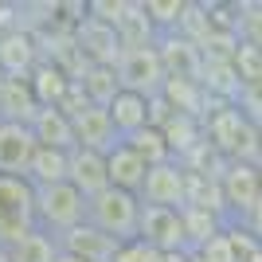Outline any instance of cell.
Masks as SVG:
<instances>
[{"label":"cell","instance_id":"obj_7","mask_svg":"<svg viewBox=\"0 0 262 262\" xmlns=\"http://www.w3.org/2000/svg\"><path fill=\"white\" fill-rule=\"evenodd\" d=\"M137 196H141L145 208H176L180 211L184 200H188V172L176 161L157 164V168L145 172V184H141Z\"/></svg>","mask_w":262,"mask_h":262},{"label":"cell","instance_id":"obj_16","mask_svg":"<svg viewBox=\"0 0 262 262\" xmlns=\"http://www.w3.org/2000/svg\"><path fill=\"white\" fill-rule=\"evenodd\" d=\"M28 86H32L39 106H63L67 90H71V71L63 63H55V59H39L35 71L28 75Z\"/></svg>","mask_w":262,"mask_h":262},{"label":"cell","instance_id":"obj_28","mask_svg":"<svg viewBox=\"0 0 262 262\" xmlns=\"http://www.w3.org/2000/svg\"><path fill=\"white\" fill-rule=\"evenodd\" d=\"M55 262H82V258H75V254H67V251H59V254H55Z\"/></svg>","mask_w":262,"mask_h":262},{"label":"cell","instance_id":"obj_21","mask_svg":"<svg viewBox=\"0 0 262 262\" xmlns=\"http://www.w3.org/2000/svg\"><path fill=\"white\" fill-rule=\"evenodd\" d=\"M39 110L28 78H4L0 86V121H32V114Z\"/></svg>","mask_w":262,"mask_h":262},{"label":"cell","instance_id":"obj_27","mask_svg":"<svg viewBox=\"0 0 262 262\" xmlns=\"http://www.w3.org/2000/svg\"><path fill=\"white\" fill-rule=\"evenodd\" d=\"M239 227H243V231H247V235H251V239L262 247V196H258V204H254V208L247 211V219H243Z\"/></svg>","mask_w":262,"mask_h":262},{"label":"cell","instance_id":"obj_26","mask_svg":"<svg viewBox=\"0 0 262 262\" xmlns=\"http://www.w3.org/2000/svg\"><path fill=\"white\" fill-rule=\"evenodd\" d=\"M114 262H164V254L153 251V247H145L141 239H133V243H121L118 247Z\"/></svg>","mask_w":262,"mask_h":262},{"label":"cell","instance_id":"obj_13","mask_svg":"<svg viewBox=\"0 0 262 262\" xmlns=\"http://www.w3.org/2000/svg\"><path fill=\"white\" fill-rule=\"evenodd\" d=\"M67 184L78 188L86 200L98 196L102 188H110L106 153H94V149H71V161H67Z\"/></svg>","mask_w":262,"mask_h":262},{"label":"cell","instance_id":"obj_10","mask_svg":"<svg viewBox=\"0 0 262 262\" xmlns=\"http://www.w3.org/2000/svg\"><path fill=\"white\" fill-rule=\"evenodd\" d=\"M78 55H82V63H98V67H118L121 59V35L118 28H110V24L94 20V16H86L82 20V28H78Z\"/></svg>","mask_w":262,"mask_h":262},{"label":"cell","instance_id":"obj_24","mask_svg":"<svg viewBox=\"0 0 262 262\" xmlns=\"http://www.w3.org/2000/svg\"><path fill=\"white\" fill-rule=\"evenodd\" d=\"M235 24H239V43H251L262 51V4H239Z\"/></svg>","mask_w":262,"mask_h":262},{"label":"cell","instance_id":"obj_8","mask_svg":"<svg viewBox=\"0 0 262 262\" xmlns=\"http://www.w3.org/2000/svg\"><path fill=\"white\" fill-rule=\"evenodd\" d=\"M137 239L161 254H176V251H184V219H180L176 208H145L141 204Z\"/></svg>","mask_w":262,"mask_h":262},{"label":"cell","instance_id":"obj_20","mask_svg":"<svg viewBox=\"0 0 262 262\" xmlns=\"http://www.w3.org/2000/svg\"><path fill=\"white\" fill-rule=\"evenodd\" d=\"M67 161H71V153L39 145V149H35V157H32V164H28V172H24V180H28L35 192H39V188L67 184Z\"/></svg>","mask_w":262,"mask_h":262},{"label":"cell","instance_id":"obj_11","mask_svg":"<svg viewBox=\"0 0 262 262\" xmlns=\"http://www.w3.org/2000/svg\"><path fill=\"white\" fill-rule=\"evenodd\" d=\"M67 118H71V129H75V149L110 153V149L118 145V133H114V125H110L102 106H82V110H75V114H67Z\"/></svg>","mask_w":262,"mask_h":262},{"label":"cell","instance_id":"obj_22","mask_svg":"<svg viewBox=\"0 0 262 262\" xmlns=\"http://www.w3.org/2000/svg\"><path fill=\"white\" fill-rule=\"evenodd\" d=\"M121 141L129 145V149L141 157L149 168H157V164H168V161H172V153H168V141H164V133L157 129V125H145V129L129 133V137H121Z\"/></svg>","mask_w":262,"mask_h":262},{"label":"cell","instance_id":"obj_2","mask_svg":"<svg viewBox=\"0 0 262 262\" xmlns=\"http://www.w3.org/2000/svg\"><path fill=\"white\" fill-rule=\"evenodd\" d=\"M86 223L114 243H133L141 227V196L121 188H102L98 196L86 200Z\"/></svg>","mask_w":262,"mask_h":262},{"label":"cell","instance_id":"obj_9","mask_svg":"<svg viewBox=\"0 0 262 262\" xmlns=\"http://www.w3.org/2000/svg\"><path fill=\"white\" fill-rule=\"evenodd\" d=\"M35 149L39 141L28 121H0V176H24Z\"/></svg>","mask_w":262,"mask_h":262},{"label":"cell","instance_id":"obj_19","mask_svg":"<svg viewBox=\"0 0 262 262\" xmlns=\"http://www.w3.org/2000/svg\"><path fill=\"white\" fill-rule=\"evenodd\" d=\"M71 78H75V86L82 90V98H86L90 106H102V110H106L110 98L121 90L118 71H114V67H98V63H82Z\"/></svg>","mask_w":262,"mask_h":262},{"label":"cell","instance_id":"obj_4","mask_svg":"<svg viewBox=\"0 0 262 262\" xmlns=\"http://www.w3.org/2000/svg\"><path fill=\"white\" fill-rule=\"evenodd\" d=\"M35 231V188L24 176H0V251Z\"/></svg>","mask_w":262,"mask_h":262},{"label":"cell","instance_id":"obj_3","mask_svg":"<svg viewBox=\"0 0 262 262\" xmlns=\"http://www.w3.org/2000/svg\"><path fill=\"white\" fill-rule=\"evenodd\" d=\"M86 223V196L71 184H55L35 192V227L47 231L55 243Z\"/></svg>","mask_w":262,"mask_h":262},{"label":"cell","instance_id":"obj_12","mask_svg":"<svg viewBox=\"0 0 262 262\" xmlns=\"http://www.w3.org/2000/svg\"><path fill=\"white\" fill-rule=\"evenodd\" d=\"M106 118H110V125H114V133H118V141H121V137L145 129V125H153V98L133 94V90H118L106 106Z\"/></svg>","mask_w":262,"mask_h":262},{"label":"cell","instance_id":"obj_30","mask_svg":"<svg viewBox=\"0 0 262 262\" xmlns=\"http://www.w3.org/2000/svg\"><path fill=\"white\" fill-rule=\"evenodd\" d=\"M258 180H262V157H258Z\"/></svg>","mask_w":262,"mask_h":262},{"label":"cell","instance_id":"obj_18","mask_svg":"<svg viewBox=\"0 0 262 262\" xmlns=\"http://www.w3.org/2000/svg\"><path fill=\"white\" fill-rule=\"evenodd\" d=\"M32 133L35 141L47 145V149H63V153H71L75 149V129H71V118H67L59 106H39L32 114Z\"/></svg>","mask_w":262,"mask_h":262},{"label":"cell","instance_id":"obj_29","mask_svg":"<svg viewBox=\"0 0 262 262\" xmlns=\"http://www.w3.org/2000/svg\"><path fill=\"white\" fill-rule=\"evenodd\" d=\"M0 262H12V258H8V251H0Z\"/></svg>","mask_w":262,"mask_h":262},{"label":"cell","instance_id":"obj_31","mask_svg":"<svg viewBox=\"0 0 262 262\" xmlns=\"http://www.w3.org/2000/svg\"><path fill=\"white\" fill-rule=\"evenodd\" d=\"M258 145H262V125H258Z\"/></svg>","mask_w":262,"mask_h":262},{"label":"cell","instance_id":"obj_6","mask_svg":"<svg viewBox=\"0 0 262 262\" xmlns=\"http://www.w3.org/2000/svg\"><path fill=\"white\" fill-rule=\"evenodd\" d=\"M114 71H118L121 90H133V94H145V98L161 94V86H164V67H161V55H157V43L125 47Z\"/></svg>","mask_w":262,"mask_h":262},{"label":"cell","instance_id":"obj_32","mask_svg":"<svg viewBox=\"0 0 262 262\" xmlns=\"http://www.w3.org/2000/svg\"><path fill=\"white\" fill-rule=\"evenodd\" d=\"M0 86H4V71H0Z\"/></svg>","mask_w":262,"mask_h":262},{"label":"cell","instance_id":"obj_17","mask_svg":"<svg viewBox=\"0 0 262 262\" xmlns=\"http://www.w3.org/2000/svg\"><path fill=\"white\" fill-rule=\"evenodd\" d=\"M118 247H121V243L106 239V235H102V231H94L90 223H82V227H75L71 235H63V239H59V251L75 254V258H82V262H114Z\"/></svg>","mask_w":262,"mask_h":262},{"label":"cell","instance_id":"obj_5","mask_svg":"<svg viewBox=\"0 0 262 262\" xmlns=\"http://www.w3.org/2000/svg\"><path fill=\"white\" fill-rule=\"evenodd\" d=\"M219 196H223V219L235 223V219H247V211L258 204L262 196V180H258V164L247 161H223L219 168Z\"/></svg>","mask_w":262,"mask_h":262},{"label":"cell","instance_id":"obj_15","mask_svg":"<svg viewBox=\"0 0 262 262\" xmlns=\"http://www.w3.org/2000/svg\"><path fill=\"white\" fill-rule=\"evenodd\" d=\"M39 63L35 39L28 32H4L0 35V71L4 78H28Z\"/></svg>","mask_w":262,"mask_h":262},{"label":"cell","instance_id":"obj_25","mask_svg":"<svg viewBox=\"0 0 262 262\" xmlns=\"http://www.w3.org/2000/svg\"><path fill=\"white\" fill-rule=\"evenodd\" d=\"M235 106L251 125H262V78L258 82H243L239 94H235Z\"/></svg>","mask_w":262,"mask_h":262},{"label":"cell","instance_id":"obj_14","mask_svg":"<svg viewBox=\"0 0 262 262\" xmlns=\"http://www.w3.org/2000/svg\"><path fill=\"white\" fill-rule=\"evenodd\" d=\"M145 172H149V164L133 153L125 141H118V145L106 153L110 188H121V192H133V196H137V192H141V184H145Z\"/></svg>","mask_w":262,"mask_h":262},{"label":"cell","instance_id":"obj_23","mask_svg":"<svg viewBox=\"0 0 262 262\" xmlns=\"http://www.w3.org/2000/svg\"><path fill=\"white\" fill-rule=\"evenodd\" d=\"M55 254H59V243H55L47 231L35 227L32 235H24V239L8 251V258L12 262H55Z\"/></svg>","mask_w":262,"mask_h":262},{"label":"cell","instance_id":"obj_1","mask_svg":"<svg viewBox=\"0 0 262 262\" xmlns=\"http://www.w3.org/2000/svg\"><path fill=\"white\" fill-rule=\"evenodd\" d=\"M204 145L219 161H247V164H258L262 157V145H258V125L239 114L235 102H223V106L208 110L204 118Z\"/></svg>","mask_w":262,"mask_h":262}]
</instances>
